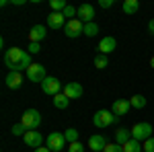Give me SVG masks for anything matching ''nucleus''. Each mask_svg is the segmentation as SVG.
Listing matches in <instances>:
<instances>
[{"instance_id": "1", "label": "nucleus", "mask_w": 154, "mask_h": 152, "mask_svg": "<svg viewBox=\"0 0 154 152\" xmlns=\"http://www.w3.org/2000/svg\"><path fill=\"white\" fill-rule=\"evenodd\" d=\"M4 64L8 66L11 72H23V70H29V66L33 62H31V54L29 51H25L21 47H11L4 54Z\"/></svg>"}, {"instance_id": "2", "label": "nucleus", "mask_w": 154, "mask_h": 152, "mask_svg": "<svg viewBox=\"0 0 154 152\" xmlns=\"http://www.w3.org/2000/svg\"><path fill=\"white\" fill-rule=\"evenodd\" d=\"M119 117L113 113V111H107V109H99L95 115H93V123H95V128H109L111 123H115Z\"/></svg>"}, {"instance_id": "3", "label": "nucleus", "mask_w": 154, "mask_h": 152, "mask_svg": "<svg viewBox=\"0 0 154 152\" xmlns=\"http://www.w3.org/2000/svg\"><path fill=\"white\" fill-rule=\"evenodd\" d=\"M131 138L138 142H146L152 138V126L150 123H146V121H140V123H136L134 128H131Z\"/></svg>"}, {"instance_id": "4", "label": "nucleus", "mask_w": 154, "mask_h": 152, "mask_svg": "<svg viewBox=\"0 0 154 152\" xmlns=\"http://www.w3.org/2000/svg\"><path fill=\"white\" fill-rule=\"evenodd\" d=\"M21 123H23L27 129H37L41 126V115H39V111L37 109H27L21 117Z\"/></svg>"}, {"instance_id": "5", "label": "nucleus", "mask_w": 154, "mask_h": 152, "mask_svg": "<svg viewBox=\"0 0 154 152\" xmlns=\"http://www.w3.org/2000/svg\"><path fill=\"white\" fill-rule=\"evenodd\" d=\"M45 146H48L51 152H62V148L66 146V136L62 132H51L45 140Z\"/></svg>"}, {"instance_id": "6", "label": "nucleus", "mask_w": 154, "mask_h": 152, "mask_svg": "<svg viewBox=\"0 0 154 152\" xmlns=\"http://www.w3.org/2000/svg\"><path fill=\"white\" fill-rule=\"evenodd\" d=\"M64 35L70 37V39H74V37H78V35H84V23L80 21V19L68 21L66 27H64Z\"/></svg>"}, {"instance_id": "7", "label": "nucleus", "mask_w": 154, "mask_h": 152, "mask_svg": "<svg viewBox=\"0 0 154 152\" xmlns=\"http://www.w3.org/2000/svg\"><path fill=\"white\" fill-rule=\"evenodd\" d=\"M41 91L45 95H54V97H56V95L62 91V82H60L56 76H48L45 80L41 82Z\"/></svg>"}, {"instance_id": "8", "label": "nucleus", "mask_w": 154, "mask_h": 152, "mask_svg": "<svg viewBox=\"0 0 154 152\" xmlns=\"http://www.w3.org/2000/svg\"><path fill=\"white\" fill-rule=\"evenodd\" d=\"M27 74H29V80L31 82H43L45 78H48L45 66H41V64H31L29 70H27Z\"/></svg>"}, {"instance_id": "9", "label": "nucleus", "mask_w": 154, "mask_h": 152, "mask_svg": "<svg viewBox=\"0 0 154 152\" xmlns=\"http://www.w3.org/2000/svg\"><path fill=\"white\" fill-rule=\"evenodd\" d=\"M78 19L86 23H95V6L93 4H80L78 6Z\"/></svg>"}, {"instance_id": "10", "label": "nucleus", "mask_w": 154, "mask_h": 152, "mask_svg": "<svg viewBox=\"0 0 154 152\" xmlns=\"http://www.w3.org/2000/svg\"><path fill=\"white\" fill-rule=\"evenodd\" d=\"M25 144L29 146V148H39L41 144H43V136L39 134V132H35V129H29L27 134L23 136Z\"/></svg>"}, {"instance_id": "11", "label": "nucleus", "mask_w": 154, "mask_h": 152, "mask_svg": "<svg viewBox=\"0 0 154 152\" xmlns=\"http://www.w3.org/2000/svg\"><path fill=\"white\" fill-rule=\"evenodd\" d=\"M68 23V19L64 17V12H51L48 17V27L49 29H64Z\"/></svg>"}, {"instance_id": "12", "label": "nucleus", "mask_w": 154, "mask_h": 152, "mask_svg": "<svg viewBox=\"0 0 154 152\" xmlns=\"http://www.w3.org/2000/svg\"><path fill=\"white\" fill-rule=\"evenodd\" d=\"M115 47H117V41H115V37H111V35L103 37V39L99 41V51H101L103 56H107V54H111V51H113Z\"/></svg>"}, {"instance_id": "13", "label": "nucleus", "mask_w": 154, "mask_h": 152, "mask_svg": "<svg viewBox=\"0 0 154 152\" xmlns=\"http://www.w3.org/2000/svg\"><path fill=\"white\" fill-rule=\"evenodd\" d=\"M131 103L128 101V99H117V101H113V105H111V111L115 113V115H125L128 111H130Z\"/></svg>"}, {"instance_id": "14", "label": "nucleus", "mask_w": 154, "mask_h": 152, "mask_svg": "<svg viewBox=\"0 0 154 152\" xmlns=\"http://www.w3.org/2000/svg\"><path fill=\"white\" fill-rule=\"evenodd\" d=\"M45 35H48V31H45V27H43V25H33V27H31V31H29V41L39 43L41 39H45Z\"/></svg>"}, {"instance_id": "15", "label": "nucleus", "mask_w": 154, "mask_h": 152, "mask_svg": "<svg viewBox=\"0 0 154 152\" xmlns=\"http://www.w3.org/2000/svg\"><path fill=\"white\" fill-rule=\"evenodd\" d=\"M64 95L68 99H78V97H82V86L78 82H68V84H64Z\"/></svg>"}, {"instance_id": "16", "label": "nucleus", "mask_w": 154, "mask_h": 152, "mask_svg": "<svg viewBox=\"0 0 154 152\" xmlns=\"http://www.w3.org/2000/svg\"><path fill=\"white\" fill-rule=\"evenodd\" d=\"M4 82H6L8 88L17 91V88H21V84H23V76H21V72H8Z\"/></svg>"}, {"instance_id": "17", "label": "nucleus", "mask_w": 154, "mask_h": 152, "mask_svg": "<svg viewBox=\"0 0 154 152\" xmlns=\"http://www.w3.org/2000/svg\"><path fill=\"white\" fill-rule=\"evenodd\" d=\"M105 146H107L105 138H103V136H99V134L88 138V148H91L93 152H103V150H105Z\"/></svg>"}, {"instance_id": "18", "label": "nucleus", "mask_w": 154, "mask_h": 152, "mask_svg": "<svg viewBox=\"0 0 154 152\" xmlns=\"http://www.w3.org/2000/svg\"><path fill=\"white\" fill-rule=\"evenodd\" d=\"M131 140V129H125V128H121V129H117L115 132V142L117 144H125V142H130Z\"/></svg>"}, {"instance_id": "19", "label": "nucleus", "mask_w": 154, "mask_h": 152, "mask_svg": "<svg viewBox=\"0 0 154 152\" xmlns=\"http://www.w3.org/2000/svg\"><path fill=\"white\" fill-rule=\"evenodd\" d=\"M68 105H70V99H68L64 93H58L56 97H54V107H56V109H66Z\"/></svg>"}, {"instance_id": "20", "label": "nucleus", "mask_w": 154, "mask_h": 152, "mask_svg": "<svg viewBox=\"0 0 154 152\" xmlns=\"http://www.w3.org/2000/svg\"><path fill=\"white\" fill-rule=\"evenodd\" d=\"M121 8H123L125 14H134V12H138V8H140V2L138 0H125Z\"/></svg>"}, {"instance_id": "21", "label": "nucleus", "mask_w": 154, "mask_h": 152, "mask_svg": "<svg viewBox=\"0 0 154 152\" xmlns=\"http://www.w3.org/2000/svg\"><path fill=\"white\" fill-rule=\"evenodd\" d=\"M123 152H142V142H138V140L131 138L130 142L123 144Z\"/></svg>"}, {"instance_id": "22", "label": "nucleus", "mask_w": 154, "mask_h": 152, "mask_svg": "<svg viewBox=\"0 0 154 152\" xmlns=\"http://www.w3.org/2000/svg\"><path fill=\"white\" fill-rule=\"evenodd\" d=\"M130 103H131V107H136V109H144L148 101H146L144 95H134V97L130 99Z\"/></svg>"}, {"instance_id": "23", "label": "nucleus", "mask_w": 154, "mask_h": 152, "mask_svg": "<svg viewBox=\"0 0 154 152\" xmlns=\"http://www.w3.org/2000/svg\"><path fill=\"white\" fill-rule=\"evenodd\" d=\"M107 66H109V60H107V56H103V54L95 56V68H99V70H105Z\"/></svg>"}, {"instance_id": "24", "label": "nucleus", "mask_w": 154, "mask_h": 152, "mask_svg": "<svg viewBox=\"0 0 154 152\" xmlns=\"http://www.w3.org/2000/svg\"><path fill=\"white\" fill-rule=\"evenodd\" d=\"M99 33V25L97 23H86L84 25V35L86 37H95Z\"/></svg>"}, {"instance_id": "25", "label": "nucleus", "mask_w": 154, "mask_h": 152, "mask_svg": "<svg viewBox=\"0 0 154 152\" xmlns=\"http://www.w3.org/2000/svg\"><path fill=\"white\" fill-rule=\"evenodd\" d=\"M64 136H66V142H70V144H74V142H78V129L68 128L66 132H64Z\"/></svg>"}, {"instance_id": "26", "label": "nucleus", "mask_w": 154, "mask_h": 152, "mask_svg": "<svg viewBox=\"0 0 154 152\" xmlns=\"http://www.w3.org/2000/svg\"><path fill=\"white\" fill-rule=\"evenodd\" d=\"M49 6L54 8V12H64V8H66L68 4H66V0H51Z\"/></svg>"}, {"instance_id": "27", "label": "nucleus", "mask_w": 154, "mask_h": 152, "mask_svg": "<svg viewBox=\"0 0 154 152\" xmlns=\"http://www.w3.org/2000/svg\"><path fill=\"white\" fill-rule=\"evenodd\" d=\"M27 132H29V129L25 128L23 123H14V126H12V136H25Z\"/></svg>"}, {"instance_id": "28", "label": "nucleus", "mask_w": 154, "mask_h": 152, "mask_svg": "<svg viewBox=\"0 0 154 152\" xmlns=\"http://www.w3.org/2000/svg\"><path fill=\"white\" fill-rule=\"evenodd\" d=\"M103 152H123V146L121 144H117V142H111V144H107L105 150Z\"/></svg>"}, {"instance_id": "29", "label": "nucleus", "mask_w": 154, "mask_h": 152, "mask_svg": "<svg viewBox=\"0 0 154 152\" xmlns=\"http://www.w3.org/2000/svg\"><path fill=\"white\" fill-rule=\"evenodd\" d=\"M142 150L144 152H154V138H150V140H146L142 144Z\"/></svg>"}, {"instance_id": "30", "label": "nucleus", "mask_w": 154, "mask_h": 152, "mask_svg": "<svg viewBox=\"0 0 154 152\" xmlns=\"http://www.w3.org/2000/svg\"><path fill=\"white\" fill-rule=\"evenodd\" d=\"M68 152H84V146L80 144V142H74V144H70Z\"/></svg>"}, {"instance_id": "31", "label": "nucleus", "mask_w": 154, "mask_h": 152, "mask_svg": "<svg viewBox=\"0 0 154 152\" xmlns=\"http://www.w3.org/2000/svg\"><path fill=\"white\" fill-rule=\"evenodd\" d=\"M39 51H41L39 43H33V41H29V54L33 56V54H39Z\"/></svg>"}, {"instance_id": "32", "label": "nucleus", "mask_w": 154, "mask_h": 152, "mask_svg": "<svg viewBox=\"0 0 154 152\" xmlns=\"http://www.w3.org/2000/svg\"><path fill=\"white\" fill-rule=\"evenodd\" d=\"M99 4H101L103 8H109V6H113V0H101Z\"/></svg>"}, {"instance_id": "33", "label": "nucleus", "mask_w": 154, "mask_h": 152, "mask_svg": "<svg viewBox=\"0 0 154 152\" xmlns=\"http://www.w3.org/2000/svg\"><path fill=\"white\" fill-rule=\"evenodd\" d=\"M33 152H51V150H49L48 146H45V148H43V146H39V148H35Z\"/></svg>"}, {"instance_id": "34", "label": "nucleus", "mask_w": 154, "mask_h": 152, "mask_svg": "<svg viewBox=\"0 0 154 152\" xmlns=\"http://www.w3.org/2000/svg\"><path fill=\"white\" fill-rule=\"evenodd\" d=\"M148 31H150V33H154V19L148 23Z\"/></svg>"}, {"instance_id": "35", "label": "nucleus", "mask_w": 154, "mask_h": 152, "mask_svg": "<svg viewBox=\"0 0 154 152\" xmlns=\"http://www.w3.org/2000/svg\"><path fill=\"white\" fill-rule=\"evenodd\" d=\"M12 4L14 6H21V4H25V0H12Z\"/></svg>"}, {"instance_id": "36", "label": "nucleus", "mask_w": 154, "mask_h": 152, "mask_svg": "<svg viewBox=\"0 0 154 152\" xmlns=\"http://www.w3.org/2000/svg\"><path fill=\"white\" fill-rule=\"evenodd\" d=\"M150 66H152V70H154V56L150 58Z\"/></svg>"}]
</instances>
